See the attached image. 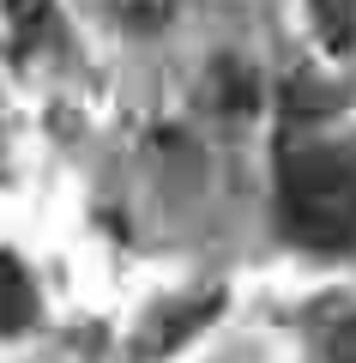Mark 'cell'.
Wrapping results in <instances>:
<instances>
[{
	"mask_svg": "<svg viewBox=\"0 0 356 363\" xmlns=\"http://www.w3.org/2000/svg\"><path fill=\"white\" fill-rule=\"evenodd\" d=\"M284 230L314 255H350L356 248V157L302 145L278 169Z\"/></svg>",
	"mask_w": 356,
	"mask_h": 363,
	"instance_id": "1",
	"label": "cell"
},
{
	"mask_svg": "<svg viewBox=\"0 0 356 363\" xmlns=\"http://www.w3.org/2000/svg\"><path fill=\"white\" fill-rule=\"evenodd\" d=\"M6 18H13L18 49H37L42 37H54V6L49 0H6Z\"/></svg>",
	"mask_w": 356,
	"mask_h": 363,
	"instance_id": "6",
	"label": "cell"
},
{
	"mask_svg": "<svg viewBox=\"0 0 356 363\" xmlns=\"http://www.w3.org/2000/svg\"><path fill=\"white\" fill-rule=\"evenodd\" d=\"M115 13H121V25H133V30H163L169 13H176V0H115Z\"/></svg>",
	"mask_w": 356,
	"mask_h": 363,
	"instance_id": "7",
	"label": "cell"
},
{
	"mask_svg": "<svg viewBox=\"0 0 356 363\" xmlns=\"http://www.w3.org/2000/svg\"><path fill=\"white\" fill-rule=\"evenodd\" d=\"M308 13H314V30L332 55L356 49V0H308Z\"/></svg>",
	"mask_w": 356,
	"mask_h": 363,
	"instance_id": "5",
	"label": "cell"
},
{
	"mask_svg": "<svg viewBox=\"0 0 356 363\" xmlns=\"http://www.w3.org/2000/svg\"><path fill=\"white\" fill-rule=\"evenodd\" d=\"M302 327H308V345L320 351V363H356V303L350 297H320Z\"/></svg>",
	"mask_w": 356,
	"mask_h": 363,
	"instance_id": "2",
	"label": "cell"
},
{
	"mask_svg": "<svg viewBox=\"0 0 356 363\" xmlns=\"http://www.w3.org/2000/svg\"><path fill=\"white\" fill-rule=\"evenodd\" d=\"M217 315V291L212 297H193V303H181V309H169V315H157L151 327L139 333V357H157V351H176L188 333H200L205 321Z\"/></svg>",
	"mask_w": 356,
	"mask_h": 363,
	"instance_id": "3",
	"label": "cell"
},
{
	"mask_svg": "<svg viewBox=\"0 0 356 363\" xmlns=\"http://www.w3.org/2000/svg\"><path fill=\"white\" fill-rule=\"evenodd\" d=\"M37 321V285L18 267V255H0V333H25Z\"/></svg>",
	"mask_w": 356,
	"mask_h": 363,
	"instance_id": "4",
	"label": "cell"
}]
</instances>
